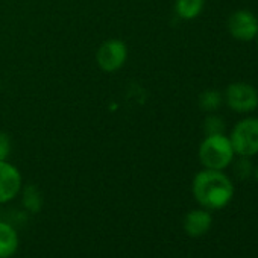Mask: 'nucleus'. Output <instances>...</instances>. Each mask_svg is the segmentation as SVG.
<instances>
[{
	"mask_svg": "<svg viewBox=\"0 0 258 258\" xmlns=\"http://www.w3.org/2000/svg\"><path fill=\"white\" fill-rule=\"evenodd\" d=\"M191 191L202 208L217 211L231 204L235 188L231 178L223 173V170L204 169L193 178Z\"/></svg>",
	"mask_w": 258,
	"mask_h": 258,
	"instance_id": "1",
	"label": "nucleus"
},
{
	"mask_svg": "<svg viewBox=\"0 0 258 258\" xmlns=\"http://www.w3.org/2000/svg\"><path fill=\"white\" fill-rule=\"evenodd\" d=\"M235 158V152L229 142V137L225 134L205 136L204 142L199 146V161L204 169L225 170L231 166Z\"/></svg>",
	"mask_w": 258,
	"mask_h": 258,
	"instance_id": "2",
	"label": "nucleus"
},
{
	"mask_svg": "<svg viewBox=\"0 0 258 258\" xmlns=\"http://www.w3.org/2000/svg\"><path fill=\"white\" fill-rule=\"evenodd\" d=\"M229 142L237 157L258 155V117H244L237 121L229 134Z\"/></svg>",
	"mask_w": 258,
	"mask_h": 258,
	"instance_id": "3",
	"label": "nucleus"
},
{
	"mask_svg": "<svg viewBox=\"0 0 258 258\" xmlns=\"http://www.w3.org/2000/svg\"><path fill=\"white\" fill-rule=\"evenodd\" d=\"M225 102L237 114H249L258 108V91L252 84L232 82L226 87Z\"/></svg>",
	"mask_w": 258,
	"mask_h": 258,
	"instance_id": "4",
	"label": "nucleus"
},
{
	"mask_svg": "<svg viewBox=\"0 0 258 258\" xmlns=\"http://www.w3.org/2000/svg\"><path fill=\"white\" fill-rule=\"evenodd\" d=\"M228 31L238 41H252L258 35V19L247 10H238L228 19Z\"/></svg>",
	"mask_w": 258,
	"mask_h": 258,
	"instance_id": "5",
	"label": "nucleus"
},
{
	"mask_svg": "<svg viewBox=\"0 0 258 258\" xmlns=\"http://www.w3.org/2000/svg\"><path fill=\"white\" fill-rule=\"evenodd\" d=\"M127 58V47L120 40H108L105 41L96 55L97 64L105 72H117L123 67Z\"/></svg>",
	"mask_w": 258,
	"mask_h": 258,
	"instance_id": "6",
	"label": "nucleus"
},
{
	"mask_svg": "<svg viewBox=\"0 0 258 258\" xmlns=\"http://www.w3.org/2000/svg\"><path fill=\"white\" fill-rule=\"evenodd\" d=\"M22 190V175L16 166L0 160V204L13 201Z\"/></svg>",
	"mask_w": 258,
	"mask_h": 258,
	"instance_id": "7",
	"label": "nucleus"
},
{
	"mask_svg": "<svg viewBox=\"0 0 258 258\" xmlns=\"http://www.w3.org/2000/svg\"><path fill=\"white\" fill-rule=\"evenodd\" d=\"M211 225H213L211 211H208L202 207L188 211L184 217V231L187 235H190L193 238L205 235L211 229Z\"/></svg>",
	"mask_w": 258,
	"mask_h": 258,
	"instance_id": "8",
	"label": "nucleus"
},
{
	"mask_svg": "<svg viewBox=\"0 0 258 258\" xmlns=\"http://www.w3.org/2000/svg\"><path fill=\"white\" fill-rule=\"evenodd\" d=\"M19 249V234L7 222H0V258H11Z\"/></svg>",
	"mask_w": 258,
	"mask_h": 258,
	"instance_id": "9",
	"label": "nucleus"
},
{
	"mask_svg": "<svg viewBox=\"0 0 258 258\" xmlns=\"http://www.w3.org/2000/svg\"><path fill=\"white\" fill-rule=\"evenodd\" d=\"M205 0H176L175 13L182 20H193L201 16Z\"/></svg>",
	"mask_w": 258,
	"mask_h": 258,
	"instance_id": "10",
	"label": "nucleus"
},
{
	"mask_svg": "<svg viewBox=\"0 0 258 258\" xmlns=\"http://www.w3.org/2000/svg\"><path fill=\"white\" fill-rule=\"evenodd\" d=\"M223 96L216 90H207L199 96V106L207 112H214L220 108Z\"/></svg>",
	"mask_w": 258,
	"mask_h": 258,
	"instance_id": "11",
	"label": "nucleus"
},
{
	"mask_svg": "<svg viewBox=\"0 0 258 258\" xmlns=\"http://www.w3.org/2000/svg\"><path fill=\"white\" fill-rule=\"evenodd\" d=\"M232 172H234V176L240 181H246L249 179L252 175H253V164L250 161L249 157H238L237 160L234 158L232 160Z\"/></svg>",
	"mask_w": 258,
	"mask_h": 258,
	"instance_id": "12",
	"label": "nucleus"
},
{
	"mask_svg": "<svg viewBox=\"0 0 258 258\" xmlns=\"http://www.w3.org/2000/svg\"><path fill=\"white\" fill-rule=\"evenodd\" d=\"M23 205L32 213H37V211L41 210L43 196H41L40 190L35 185H28L25 188V191H23Z\"/></svg>",
	"mask_w": 258,
	"mask_h": 258,
	"instance_id": "13",
	"label": "nucleus"
},
{
	"mask_svg": "<svg viewBox=\"0 0 258 258\" xmlns=\"http://www.w3.org/2000/svg\"><path fill=\"white\" fill-rule=\"evenodd\" d=\"M204 131L207 136H214V134H225V121L220 115L211 112L204 123Z\"/></svg>",
	"mask_w": 258,
	"mask_h": 258,
	"instance_id": "14",
	"label": "nucleus"
},
{
	"mask_svg": "<svg viewBox=\"0 0 258 258\" xmlns=\"http://www.w3.org/2000/svg\"><path fill=\"white\" fill-rule=\"evenodd\" d=\"M11 152V140L7 134L0 133V160H7Z\"/></svg>",
	"mask_w": 258,
	"mask_h": 258,
	"instance_id": "15",
	"label": "nucleus"
},
{
	"mask_svg": "<svg viewBox=\"0 0 258 258\" xmlns=\"http://www.w3.org/2000/svg\"><path fill=\"white\" fill-rule=\"evenodd\" d=\"M253 176H255V179H256V182H258V166H256L255 170H253Z\"/></svg>",
	"mask_w": 258,
	"mask_h": 258,
	"instance_id": "16",
	"label": "nucleus"
},
{
	"mask_svg": "<svg viewBox=\"0 0 258 258\" xmlns=\"http://www.w3.org/2000/svg\"><path fill=\"white\" fill-rule=\"evenodd\" d=\"M256 46H258V35H256Z\"/></svg>",
	"mask_w": 258,
	"mask_h": 258,
	"instance_id": "17",
	"label": "nucleus"
},
{
	"mask_svg": "<svg viewBox=\"0 0 258 258\" xmlns=\"http://www.w3.org/2000/svg\"><path fill=\"white\" fill-rule=\"evenodd\" d=\"M256 19H258V16H256Z\"/></svg>",
	"mask_w": 258,
	"mask_h": 258,
	"instance_id": "18",
	"label": "nucleus"
}]
</instances>
